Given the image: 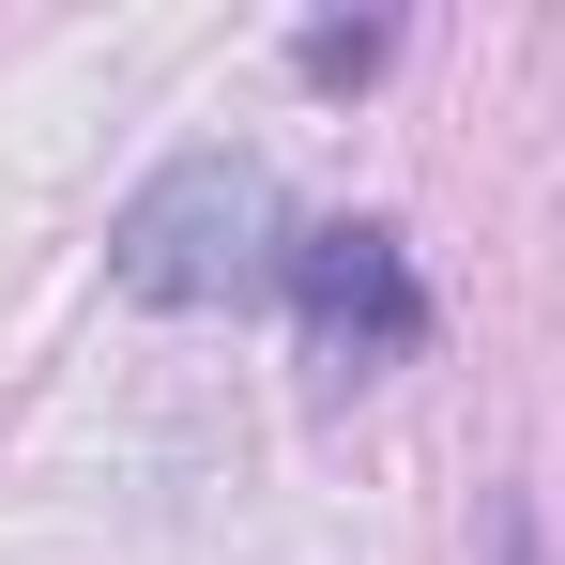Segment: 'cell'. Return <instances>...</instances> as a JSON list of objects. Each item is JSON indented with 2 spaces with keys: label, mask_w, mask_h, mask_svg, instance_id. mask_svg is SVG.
Instances as JSON below:
<instances>
[{
  "label": "cell",
  "mask_w": 565,
  "mask_h": 565,
  "mask_svg": "<svg viewBox=\"0 0 565 565\" xmlns=\"http://www.w3.org/2000/svg\"><path fill=\"white\" fill-rule=\"evenodd\" d=\"M504 565H551V551H535V520H520V504H504Z\"/></svg>",
  "instance_id": "4"
},
{
  "label": "cell",
  "mask_w": 565,
  "mask_h": 565,
  "mask_svg": "<svg viewBox=\"0 0 565 565\" xmlns=\"http://www.w3.org/2000/svg\"><path fill=\"white\" fill-rule=\"evenodd\" d=\"M290 199L260 153H169L153 184L122 199V230H107V276L138 290V306H260L290 290Z\"/></svg>",
  "instance_id": "1"
},
{
  "label": "cell",
  "mask_w": 565,
  "mask_h": 565,
  "mask_svg": "<svg viewBox=\"0 0 565 565\" xmlns=\"http://www.w3.org/2000/svg\"><path fill=\"white\" fill-rule=\"evenodd\" d=\"M290 306H306V352L337 382L428 352V276H413V245H397L382 214H321V230L290 245Z\"/></svg>",
  "instance_id": "2"
},
{
  "label": "cell",
  "mask_w": 565,
  "mask_h": 565,
  "mask_svg": "<svg viewBox=\"0 0 565 565\" xmlns=\"http://www.w3.org/2000/svg\"><path fill=\"white\" fill-rule=\"evenodd\" d=\"M290 62H306V77H321V93H367L382 62H397V31H382V15H321V31H306V46H290Z\"/></svg>",
  "instance_id": "3"
}]
</instances>
